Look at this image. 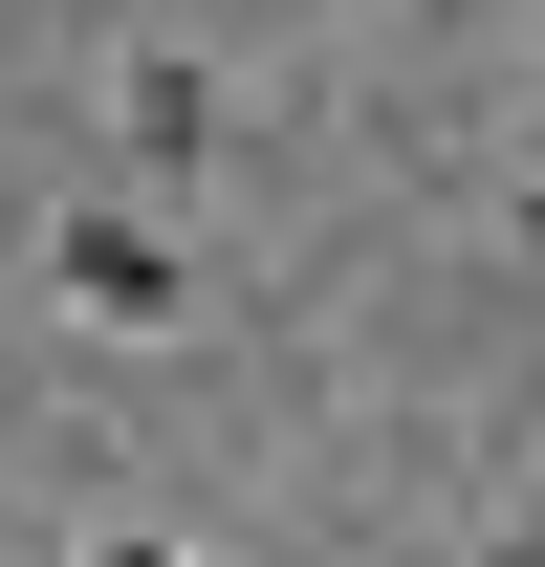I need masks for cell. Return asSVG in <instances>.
Instances as JSON below:
<instances>
[{
    "mask_svg": "<svg viewBox=\"0 0 545 567\" xmlns=\"http://www.w3.org/2000/svg\"><path fill=\"white\" fill-rule=\"evenodd\" d=\"M524 22H545V0H524Z\"/></svg>",
    "mask_w": 545,
    "mask_h": 567,
    "instance_id": "6",
    "label": "cell"
},
{
    "mask_svg": "<svg viewBox=\"0 0 545 567\" xmlns=\"http://www.w3.org/2000/svg\"><path fill=\"white\" fill-rule=\"evenodd\" d=\"M44 284H66L88 328H132V350L197 328V240H175V197H66V218H44Z\"/></svg>",
    "mask_w": 545,
    "mask_h": 567,
    "instance_id": "1",
    "label": "cell"
},
{
    "mask_svg": "<svg viewBox=\"0 0 545 567\" xmlns=\"http://www.w3.org/2000/svg\"><path fill=\"white\" fill-rule=\"evenodd\" d=\"M44 567H197V546H153V524H132V546H110V524H88V546H44Z\"/></svg>",
    "mask_w": 545,
    "mask_h": 567,
    "instance_id": "3",
    "label": "cell"
},
{
    "mask_svg": "<svg viewBox=\"0 0 545 567\" xmlns=\"http://www.w3.org/2000/svg\"><path fill=\"white\" fill-rule=\"evenodd\" d=\"M480 567H545V524H502V546H480Z\"/></svg>",
    "mask_w": 545,
    "mask_h": 567,
    "instance_id": "4",
    "label": "cell"
},
{
    "mask_svg": "<svg viewBox=\"0 0 545 567\" xmlns=\"http://www.w3.org/2000/svg\"><path fill=\"white\" fill-rule=\"evenodd\" d=\"M110 132H132V197H175V175L218 153V66L197 44H132V66H110Z\"/></svg>",
    "mask_w": 545,
    "mask_h": 567,
    "instance_id": "2",
    "label": "cell"
},
{
    "mask_svg": "<svg viewBox=\"0 0 545 567\" xmlns=\"http://www.w3.org/2000/svg\"><path fill=\"white\" fill-rule=\"evenodd\" d=\"M502 218H524V262H545V175H524V197H502Z\"/></svg>",
    "mask_w": 545,
    "mask_h": 567,
    "instance_id": "5",
    "label": "cell"
}]
</instances>
